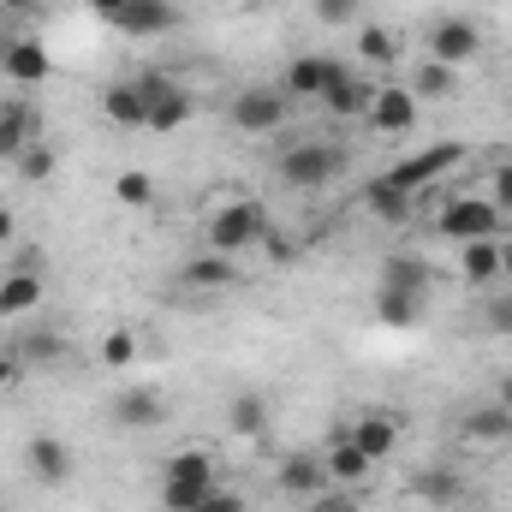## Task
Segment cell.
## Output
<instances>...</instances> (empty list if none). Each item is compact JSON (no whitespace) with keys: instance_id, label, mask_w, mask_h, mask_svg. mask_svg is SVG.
<instances>
[{"instance_id":"cell-1","label":"cell","mask_w":512,"mask_h":512,"mask_svg":"<svg viewBox=\"0 0 512 512\" xmlns=\"http://www.w3.org/2000/svg\"><path fill=\"white\" fill-rule=\"evenodd\" d=\"M346 149L340 143H322V137H304V143H292L280 161H274V173H280V185L286 191H328L340 173H346Z\"/></svg>"},{"instance_id":"cell-2","label":"cell","mask_w":512,"mask_h":512,"mask_svg":"<svg viewBox=\"0 0 512 512\" xmlns=\"http://www.w3.org/2000/svg\"><path fill=\"white\" fill-rule=\"evenodd\" d=\"M268 233H274V227H268V209H262L256 197H233V203H221V209L209 215V251H221V256L256 251Z\"/></svg>"},{"instance_id":"cell-3","label":"cell","mask_w":512,"mask_h":512,"mask_svg":"<svg viewBox=\"0 0 512 512\" xmlns=\"http://www.w3.org/2000/svg\"><path fill=\"white\" fill-rule=\"evenodd\" d=\"M227 120H233V131H245V137H268V131H280L292 120V96L274 90V84H245L227 102Z\"/></svg>"},{"instance_id":"cell-4","label":"cell","mask_w":512,"mask_h":512,"mask_svg":"<svg viewBox=\"0 0 512 512\" xmlns=\"http://www.w3.org/2000/svg\"><path fill=\"white\" fill-rule=\"evenodd\" d=\"M501 209L489 203V197H453L441 215H435V233L447 239V245H471V239H501Z\"/></svg>"},{"instance_id":"cell-5","label":"cell","mask_w":512,"mask_h":512,"mask_svg":"<svg viewBox=\"0 0 512 512\" xmlns=\"http://www.w3.org/2000/svg\"><path fill=\"white\" fill-rule=\"evenodd\" d=\"M137 90H143V108H149V126H143V131H179V126H191L197 96H191L179 78H167V72H143V78H137Z\"/></svg>"},{"instance_id":"cell-6","label":"cell","mask_w":512,"mask_h":512,"mask_svg":"<svg viewBox=\"0 0 512 512\" xmlns=\"http://www.w3.org/2000/svg\"><path fill=\"white\" fill-rule=\"evenodd\" d=\"M483 54V30L465 18V12H447V18H435L429 24V60H441V66H465V60H477Z\"/></svg>"},{"instance_id":"cell-7","label":"cell","mask_w":512,"mask_h":512,"mask_svg":"<svg viewBox=\"0 0 512 512\" xmlns=\"http://www.w3.org/2000/svg\"><path fill=\"white\" fill-rule=\"evenodd\" d=\"M453 161H465V143H429V149H417V155L393 161L382 179H393L399 191H411V197H417V191H423L429 179H441V173H447Z\"/></svg>"},{"instance_id":"cell-8","label":"cell","mask_w":512,"mask_h":512,"mask_svg":"<svg viewBox=\"0 0 512 512\" xmlns=\"http://www.w3.org/2000/svg\"><path fill=\"white\" fill-rule=\"evenodd\" d=\"M399 435H405V423H399V417H387V411H358V417H352V429H346V441H352L370 465H382V459L399 453Z\"/></svg>"},{"instance_id":"cell-9","label":"cell","mask_w":512,"mask_h":512,"mask_svg":"<svg viewBox=\"0 0 512 512\" xmlns=\"http://www.w3.org/2000/svg\"><path fill=\"white\" fill-rule=\"evenodd\" d=\"M417 108H423V102H417L405 84H382V90L370 96V114H364V120H370L376 137H405V131L417 126Z\"/></svg>"},{"instance_id":"cell-10","label":"cell","mask_w":512,"mask_h":512,"mask_svg":"<svg viewBox=\"0 0 512 512\" xmlns=\"http://www.w3.org/2000/svg\"><path fill=\"white\" fill-rule=\"evenodd\" d=\"M370 96H376V90L358 78V66H352V60H334L328 90H322V108L340 114V120H364V114H370Z\"/></svg>"},{"instance_id":"cell-11","label":"cell","mask_w":512,"mask_h":512,"mask_svg":"<svg viewBox=\"0 0 512 512\" xmlns=\"http://www.w3.org/2000/svg\"><path fill=\"white\" fill-rule=\"evenodd\" d=\"M24 465H30V477L48 483V489L72 483V471H78V459H72V447H66L60 435H30V441H24Z\"/></svg>"},{"instance_id":"cell-12","label":"cell","mask_w":512,"mask_h":512,"mask_svg":"<svg viewBox=\"0 0 512 512\" xmlns=\"http://www.w3.org/2000/svg\"><path fill=\"white\" fill-rule=\"evenodd\" d=\"M274 483H280V495H298V501H316V495H328V489H334V477H328L322 453H286V459H280V471H274Z\"/></svg>"},{"instance_id":"cell-13","label":"cell","mask_w":512,"mask_h":512,"mask_svg":"<svg viewBox=\"0 0 512 512\" xmlns=\"http://www.w3.org/2000/svg\"><path fill=\"white\" fill-rule=\"evenodd\" d=\"M179 24V6L173 0H131L126 12L114 18V30L131 36V42H149V36H161V30H173Z\"/></svg>"},{"instance_id":"cell-14","label":"cell","mask_w":512,"mask_h":512,"mask_svg":"<svg viewBox=\"0 0 512 512\" xmlns=\"http://www.w3.org/2000/svg\"><path fill=\"white\" fill-rule=\"evenodd\" d=\"M108 417H114L120 429H161V423H167V399L149 393V387H126V393H114Z\"/></svg>"},{"instance_id":"cell-15","label":"cell","mask_w":512,"mask_h":512,"mask_svg":"<svg viewBox=\"0 0 512 512\" xmlns=\"http://www.w3.org/2000/svg\"><path fill=\"white\" fill-rule=\"evenodd\" d=\"M42 137V114L30 102H0V161H18Z\"/></svg>"},{"instance_id":"cell-16","label":"cell","mask_w":512,"mask_h":512,"mask_svg":"<svg viewBox=\"0 0 512 512\" xmlns=\"http://www.w3.org/2000/svg\"><path fill=\"white\" fill-rule=\"evenodd\" d=\"M328 72H334V54H298V60L286 66L280 90H286L292 102H322V90H328Z\"/></svg>"},{"instance_id":"cell-17","label":"cell","mask_w":512,"mask_h":512,"mask_svg":"<svg viewBox=\"0 0 512 512\" xmlns=\"http://www.w3.org/2000/svg\"><path fill=\"white\" fill-rule=\"evenodd\" d=\"M322 465H328L334 489H364V483L376 477V465H370V459H364V453H358V447L346 441V429H340V435H334V441L322 447Z\"/></svg>"},{"instance_id":"cell-18","label":"cell","mask_w":512,"mask_h":512,"mask_svg":"<svg viewBox=\"0 0 512 512\" xmlns=\"http://www.w3.org/2000/svg\"><path fill=\"white\" fill-rule=\"evenodd\" d=\"M0 72H6L12 84H42V78L54 72V60H48V48H42L36 36H18V42H6Z\"/></svg>"},{"instance_id":"cell-19","label":"cell","mask_w":512,"mask_h":512,"mask_svg":"<svg viewBox=\"0 0 512 512\" xmlns=\"http://www.w3.org/2000/svg\"><path fill=\"white\" fill-rule=\"evenodd\" d=\"M459 435L477 441V447H501V441H512V411L501 399H489V405H477V411L459 417Z\"/></svg>"},{"instance_id":"cell-20","label":"cell","mask_w":512,"mask_h":512,"mask_svg":"<svg viewBox=\"0 0 512 512\" xmlns=\"http://www.w3.org/2000/svg\"><path fill=\"white\" fill-rule=\"evenodd\" d=\"M179 280H185L191 292H227V286L239 280V268H233V256L203 251V256H191V262L179 268Z\"/></svg>"},{"instance_id":"cell-21","label":"cell","mask_w":512,"mask_h":512,"mask_svg":"<svg viewBox=\"0 0 512 512\" xmlns=\"http://www.w3.org/2000/svg\"><path fill=\"white\" fill-rule=\"evenodd\" d=\"M36 304H42V274L12 262V274H0V316H30Z\"/></svg>"},{"instance_id":"cell-22","label":"cell","mask_w":512,"mask_h":512,"mask_svg":"<svg viewBox=\"0 0 512 512\" xmlns=\"http://www.w3.org/2000/svg\"><path fill=\"white\" fill-rule=\"evenodd\" d=\"M411 495H417L423 507H459V501H465V477L447 471V465H429V471L411 477Z\"/></svg>"},{"instance_id":"cell-23","label":"cell","mask_w":512,"mask_h":512,"mask_svg":"<svg viewBox=\"0 0 512 512\" xmlns=\"http://www.w3.org/2000/svg\"><path fill=\"white\" fill-rule=\"evenodd\" d=\"M102 114H108L120 131H143V126H149V108H143L137 78H126V84H108V90H102Z\"/></svg>"},{"instance_id":"cell-24","label":"cell","mask_w":512,"mask_h":512,"mask_svg":"<svg viewBox=\"0 0 512 512\" xmlns=\"http://www.w3.org/2000/svg\"><path fill=\"white\" fill-rule=\"evenodd\" d=\"M507 239V233H501ZM501 239H471V245H459V274L471 280V286H495L501 280Z\"/></svg>"},{"instance_id":"cell-25","label":"cell","mask_w":512,"mask_h":512,"mask_svg":"<svg viewBox=\"0 0 512 512\" xmlns=\"http://www.w3.org/2000/svg\"><path fill=\"white\" fill-rule=\"evenodd\" d=\"M376 322H382V328H417V322H423V292L376 286Z\"/></svg>"},{"instance_id":"cell-26","label":"cell","mask_w":512,"mask_h":512,"mask_svg":"<svg viewBox=\"0 0 512 512\" xmlns=\"http://www.w3.org/2000/svg\"><path fill=\"white\" fill-rule=\"evenodd\" d=\"M364 209H370L376 221H387V227H405V221H411V191H399L393 179H370V185H364Z\"/></svg>"},{"instance_id":"cell-27","label":"cell","mask_w":512,"mask_h":512,"mask_svg":"<svg viewBox=\"0 0 512 512\" xmlns=\"http://www.w3.org/2000/svg\"><path fill=\"white\" fill-rule=\"evenodd\" d=\"M405 90H411L417 102H447V96L459 90V72H453V66H441V60H417Z\"/></svg>"},{"instance_id":"cell-28","label":"cell","mask_w":512,"mask_h":512,"mask_svg":"<svg viewBox=\"0 0 512 512\" xmlns=\"http://www.w3.org/2000/svg\"><path fill=\"white\" fill-rule=\"evenodd\" d=\"M227 429L245 435V441H262L268 435V399L262 393H233L227 399Z\"/></svg>"},{"instance_id":"cell-29","label":"cell","mask_w":512,"mask_h":512,"mask_svg":"<svg viewBox=\"0 0 512 512\" xmlns=\"http://www.w3.org/2000/svg\"><path fill=\"white\" fill-rule=\"evenodd\" d=\"M161 477H179V483H215V453H209L203 441H185V447L161 465Z\"/></svg>"},{"instance_id":"cell-30","label":"cell","mask_w":512,"mask_h":512,"mask_svg":"<svg viewBox=\"0 0 512 512\" xmlns=\"http://www.w3.org/2000/svg\"><path fill=\"white\" fill-rule=\"evenodd\" d=\"M352 54H358V66H399V36L382 24H358Z\"/></svg>"},{"instance_id":"cell-31","label":"cell","mask_w":512,"mask_h":512,"mask_svg":"<svg viewBox=\"0 0 512 512\" xmlns=\"http://www.w3.org/2000/svg\"><path fill=\"white\" fill-rule=\"evenodd\" d=\"M382 286H405V292H423L429 298V286H435V268L423 262V256H387L382 262Z\"/></svg>"},{"instance_id":"cell-32","label":"cell","mask_w":512,"mask_h":512,"mask_svg":"<svg viewBox=\"0 0 512 512\" xmlns=\"http://www.w3.org/2000/svg\"><path fill=\"white\" fill-rule=\"evenodd\" d=\"M12 352H18V364H24V370H30V364H60V358H66V334L36 328V334H18V340H12Z\"/></svg>"},{"instance_id":"cell-33","label":"cell","mask_w":512,"mask_h":512,"mask_svg":"<svg viewBox=\"0 0 512 512\" xmlns=\"http://www.w3.org/2000/svg\"><path fill=\"white\" fill-rule=\"evenodd\" d=\"M12 167H18V179H24V185H42V179H54V149L36 137V143H30V149L12 161Z\"/></svg>"},{"instance_id":"cell-34","label":"cell","mask_w":512,"mask_h":512,"mask_svg":"<svg viewBox=\"0 0 512 512\" xmlns=\"http://www.w3.org/2000/svg\"><path fill=\"white\" fill-rule=\"evenodd\" d=\"M114 203H120V209H149V203H155V179H149V173H120V179H114Z\"/></svg>"},{"instance_id":"cell-35","label":"cell","mask_w":512,"mask_h":512,"mask_svg":"<svg viewBox=\"0 0 512 512\" xmlns=\"http://www.w3.org/2000/svg\"><path fill=\"white\" fill-rule=\"evenodd\" d=\"M102 364H108V370H126V364H137V334H131V328L102 334Z\"/></svg>"},{"instance_id":"cell-36","label":"cell","mask_w":512,"mask_h":512,"mask_svg":"<svg viewBox=\"0 0 512 512\" xmlns=\"http://www.w3.org/2000/svg\"><path fill=\"white\" fill-rule=\"evenodd\" d=\"M483 328H489L495 340H512V292H489V304H483Z\"/></svg>"},{"instance_id":"cell-37","label":"cell","mask_w":512,"mask_h":512,"mask_svg":"<svg viewBox=\"0 0 512 512\" xmlns=\"http://www.w3.org/2000/svg\"><path fill=\"white\" fill-rule=\"evenodd\" d=\"M489 203L507 215L512 209V161H495V173H489Z\"/></svg>"},{"instance_id":"cell-38","label":"cell","mask_w":512,"mask_h":512,"mask_svg":"<svg viewBox=\"0 0 512 512\" xmlns=\"http://www.w3.org/2000/svg\"><path fill=\"white\" fill-rule=\"evenodd\" d=\"M304 512H364V501H358L352 489H328V495H316Z\"/></svg>"},{"instance_id":"cell-39","label":"cell","mask_w":512,"mask_h":512,"mask_svg":"<svg viewBox=\"0 0 512 512\" xmlns=\"http://www.w3.org/2000/svg\"><path fill=\"white\" fill-rule=\"evenodd\" d=\"M364 12V0H316V18L322 24H352Z\"/></svg>"},{"instance_id":"cell-40","label":"cell","mask_w":512,"mask_h":512,"mask_svg":"<svg viewBox=\"0 0 512 512\" xmlns=\"http://www.w3.org/2000/svg\"><path fill=\"white\" fill-rule=\"evenodd\" d=\"M197 512H251V507H245V495H233V489H221V483H215V489L203 495V507H197Z\"/></svg>"},{"instance_id":"cell-41","label":"cell","mask_w":512,"mask_h":512,"mask_svg":"<svg viewBox=\"0 0 512 512\" xmlns=\"http://www.w3.org/2000/svg\"><path fill=\"white\" fill-rule=\"evenodd\" d=\"M18 376H24V364H18V352L6 346V352H0V393H6V387H18Z\"/></svg>"},{"instance_id":"cell-42","label":"cell","mask_w":512,"mask_h":512,"mask_svg":"<svg viewBox=\"0 0 512 512\" xmlns=\"http://www.w3.org/2000/svg\"><path fill=\"white\" fill-rule=\"evenodd\" d=\"M84 6H90V12H96V18H108V24H114V18H120V12H126L131 0H84Z\"/></svg>"},{"instance_id":"cell-43","label":"cell","mask_w":512,"mask_h":512,"mask_svg":"<svg viewBox=\"0 0 512 512\" xmlns=\"http://www.w3.org/2000/svg\"><path fill=\"white\" fill-rule=\"evenodd\" d=\"M262 245H268V256H274V262H292V239H280V233H268Z\"/></svg>"},{"instance_id":"cell-44","label":"cell","mask_w":512,"mask_h":512,"mask_svg":"<svg viewBox=\"0 0 512 512\" xmlns=\"http://www.w3.org/2000/svg\"><path fill=\"white\" fill-rule=\"evenodd\" d=\"M0 6H6L12 18H36V12H42V0H0Z\"/></svg>"},{"instance_id":"cell-45","label":"cell","mask_w":512,"mask_h":512,"mask_svg":"<svg viewBox=\"0 0 512 512\" xmlns=\"http://www.w3.org/2000/svg\"><path fill=\"white\" fill-rule=\"evenodd\" d=\"M18 239V221H12V209H0V245H12Z\"/></svg>"},{"instance_id":"cell-46","label":"cell","mask_w":512,"mask_h":512,"mask_svg":"<svg viewBox=\"0 0 512 512\" xmlns=\"http://www.w3.org/2000/svg\"><path fill=\"white\" fill-rule=\"evenodd\" d=\"M501 280L512 286V239H501Z\"/></svg>"},{"instance_id":"cell-47","label":"cell","mask_w":512,"mask_h":512,"mask_svg":"<svg viewBox=\"0 0 512 512\" xmlns=\"http://www.w3.org/2000/svg\"><path fill=\"white\" fill-rule=\"evenodd\" d=\"M495 399H501V405L512 411V376H501V387H495Z\"/></svg>"}]
</instances>
